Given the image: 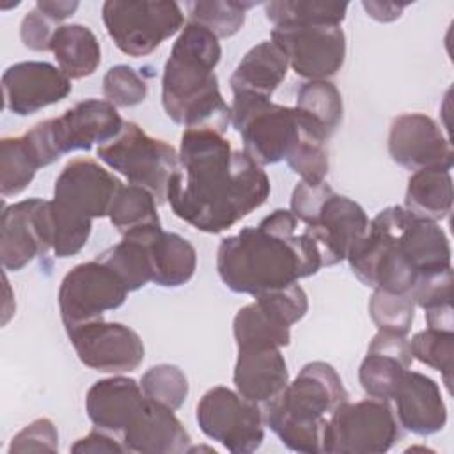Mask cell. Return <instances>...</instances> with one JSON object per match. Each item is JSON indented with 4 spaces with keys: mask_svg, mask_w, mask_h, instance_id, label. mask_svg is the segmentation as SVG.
Masks as SVG:
<instances>
[{
    "mask_svg": "<svg viewBox=\"0 0 454 454\" xmlns=\"http://www.w3.org/2000/svg\"><path fill=\"white\" fill-rule=\"evenodd\" d=\"M415 307L424 310L447 305L452 300V268L422 277L411 291Z\"/></svg>",
    "mask_w": 454,
    "mask_h": 454,
    "instance_id": "41",
    "label": "cell"
},
{
    "mask_svg": "<svg viewBox=\"0 0 454 454\" xmlns=\"http://www.w3.org/2000/svg\"><path fill=\"white\" fill-rule=\"evenodd\" d=\"M296 108L328 138L342 122V96L328 80H309L301 83L296 94Z\"/></svg>",
    "mask_w": 454,
    "mask_h": 454,
    "instance_id": "30",
    "label": "cell"
},
{
    "mask_svg": "<svg viewBox=\"0 0 454 454\" xmlns=\"http://www.w3.org/2000/svg\"><path fill=\"white\" fill-rule=\"evenodd\" d=\"M220 57L222 48L215 34L193 21L183 27L161 78V105L176 124L225 133L231 106L223 101L215 74Z\"/></svg>",
    "mask_w": 454,
    "mask_h": 454,
    "instance_id": "3",
    "label": "cell"
},
{
    "mask_svg": "<svg viewBox=\"0 0 454 454\" xmlns=\"http://www.w3.org/2000/svg\"><path fill=\"white\" fill-rule=\"evenodd\" d=\"M349 397L337 371L326 362H309L298 376L270 403L262 404L264 424L280 442L305 454L325 447L328 417Z\"/></svg>",
    "mask_w": 454,
    "mask_h": 454,
    "instance_id": "4",
    "label": "cell"
},
{
    "mask_svg": "<svg viewBox=\"0 0 454 454\" xmlns=\"http://www.w3.org/2000/svg\"><path fill=\"white\" fill-rule=\"evenodd\" d=\"M122 128L124 121L117 106L90 98L67 108L60 117L37 122L23 138L41 168L71 151H89L94 144L114 140Z\"/></svg>",
    "mask_w": 454,
    "mask_h": 454,
    "instance_id": "8",
    "label": "cell"
},
{
    "mask_svg": "<svg viewBox=\"0 0 454 454\" xmlns=\"http://www.w3.org/2000/svg\"><path fill=\"white\" fill-rule=\"evenodd\" d=\"M179 163L167 200L177 218L197 231L220 234L261 207L270 179L245 151L232 149L222 133L184 129Z\"/></svg>",
    "mask_w": 454,
    "mask_h": 454,
    "instance_id": "1",
    "label": "cell"
},
{
    "mask_svg": "<svg viewBox=\"0 0 454 454\" xmlns=\"http://www.w3.org/2000/svg\"><path fill=\"white\" fill-rule=\"evenodd\" d=\"M156 206L158 202L149 190L122 184L108 209V218L122 236L161 229Z\"/></svg>",
    "mask_w": 454,
    "mask_h": 454,
    "instance_id": "29",
    "label": "cell"
},
{
    "mask_svg": "<svg viewBox=\"0 0 454 454\" xmlns=\"http://www.w3.org/2000/svg\"><path fill=\"white\" fill-rule=\"evenodd\" d=\"M413 216L440 222L452 209V177L449 170L424 168L410 176L404 206Z\"/></svg>",
    "mask_w": 454,
    "mask_h": 454,
    "instance_id": "28",
    "label": "cell"
},
{
    "mask_svg": "<svg viewBox=\"0 0 454 454\" xmlns=\"http://www.w3.org/2000/svg\"><path fill=\"white\" fill-rule=\"evenodd\" d=\"M291 325L262 296H255L238 310L232 323V333L238 349L241 348H282L291 340Z\"/></svg>",
    "mask_w": 454,
    "mask_h": 454,
    "instance_id": "26",
    "label": "cell"
},
{
    "mask_svg": "<svg viewBox=\"0 0 454 454\" xmlns=\"http://www.w3.org/2000/svg\"><path fill=\"white\" fill-rule=\"evenodd\" d=\"M392 399L401 427L413 434L429 436L447 424V406L438 383L419 371L403 372Z\"/></svg>",
    "mask_w": 454,
    "mask_h": 454,
    "instance_id": "20",
    "label": "cell"
},
{
    "mask_svg": "<svg viewBox=\"0 0 454 454\" xmlns=\"http://www.w3.org/2000/svg\"><path fill=\"white\" fill-rule=\"evenodd\" d=\"M323 268L321 254L289 209H275L257 227L222 239L216 270L232 293L259 296L287 287Z\"/></svg>",
    "mask_w": 454,
    "mask_h": 454,
    "instance_id": "2",
    "label": "cell"
},
{
    "mask_svg": "<svg viewBox=\"0 0 454 454\" xmlns=\"http://www.w3.org/2000/svg\"><path fill=\"white\" fill-rule=\"evenodd\" d=\"M286 161L289 168L301 177V181L309 184L323 183L330 168L326 140L312 133L305 135Z\"/></svg>",
    "mask_w": 454,
    "mask_h": 454,
    "instance_id": "38",
    "label": "cell"
},
{
    "mask_svg": "<svg viewBox=\"0 0 454 454\" xmlns=\"http://www.w3.org/2000/svg\"><path fill=\"white\" fill-rule=\"evenodd\" d=\"M122 278L98 257L76 264L60 282L59 309L66 332L119 309L128 298Z\"/></svg>",
    "mask_w": 454,
    "mask_h": 454,
    "instance_id": "13",
    "label": "cell"
},
{
    "mask_svg": "<svg viewBox=\"0 0 454 454\" xmlns=\"http://www.w3.org/2000/svg\"><path fill=\"white\" fill-rule=\"evenodd\" d=\"M50 51L59 69L69 80H80L94 74L101 64V46L94 32L80 23L60 25L51 37Z\"/></svg>",
    "mask_w": 454,
    "mask_h": 454,
    "instance_id": "27",
    "label": "cell"
},
{
    "mask_svg": "<svg viewBox=\"0 0 454 454\" xmlns=\"http://www.w3.org/2000/svg\"><path fill=\"white\" fill-rule=\"evenodd\" d=\"M401 438L395 411L383 399L342 403L328 417L323 452L328 454H383Z\"/></svg>",
    "mask_w": 454,
    "mask_h": 454,
    "instance_id": "10",
    "label": "cell"
},
{
    "mask_svg": "<svg viewBox=\"0 0 454 454\" xmlns=\"http://www.w3.org/2000/svg\"><path fill=\"white\" fill-rule=\"evenodd\" d=\"M426 323H427V328L454 332L452 305L447 303V305H440V307L426 310Z\"/></svg>",
    "mask_w": 454,
    "mask_h": 454,
    "instance_id": "45",
    "label": "cell"
},
{
    "mask_svg": "<svg viewBox=\"0 0 454 454\" xmlns=\"http://www.w3.org/2000/svg\"><path fill=\"white\" fill-rule=\"evenodd\" d=\"M200 431L232 454H248L264 440V417L261 404L227 387L209 388L197 404Z\"/></svg>",
    "mask_w": 454,
    "mask_h": 454,
    "instance_id": "12",
    "label": "cell"
},
{
    "mask_svg": "<svg viewBox=\"0 0 454 454\" xmlns=\"http://www.w3.org/2000/svg\"><path fill=\"white\" fill-rule=\"evenodd\" d=\"M236 390L257 403L273 401L289 383V372L280 348H241L232 374Z\"/></svg>",
    "mask_w": 454,
    "mask_h": 454,
    "instance_id": "22",
    "label": "cell"
},
{
    "mask_svg": "<svg viewBox=\"0 0 454 454\" xmlns=\"http://www.w3.org/2000/svg\"><path fill=\"white\" fill-rule=\"evenodd\" d=\"M35 7H39L46 16L60 23L62 20L69 18L76 9L78 2H62V0H37Z\"/></svg>",
    "mask_w": 454,
    "mask_h": 454,
    "instance_id": "44",
    "label": "cell"
},
{
    "mask_svg": "<svg viewBox=\"0 0 454 454\" xmlns=\"http://www.w3.org/2000/svg\"><path fill=\"white\" fill-rule=\"evenodd\" d=\"M254 4L245 2H223V0H209V2H188L186 9L190 14V21L202 25L218 39L234 35L245 23V12Z\"/></svg>",
    "mask_w": 454,
    "mask_h": 454,
    "instance_id": "35",
    "label": "cell"
},
{
    "mask_svg": "<svg viewBox=\"0 0 454 454\" xmlns=\"http://www.w3.org/2000/svg\"><path fill=\"white\" fill-rule=\"evenodd\" d=\"M57 452L59 450V433L50 419H35L25 426L11 442L9 452Z\"/></svg>",
    "mask_w": 454,
    "mask_h": 454,
    "instance_id": "40",
    "label": "cell"
},
{
    "mask_svg": "<svg viewBox=\"0 0 454 454\" xmlns=\"http://www.w3.org/2000/svg\"><path fill=\"white\" fill-rule=\"evenodd\" d=\"M71 452H82V454H87V452H92V454L115 452V454H121V452H128V450H126V447L122 445L121 440L112 436V433H106V431L96 427L87 436H83L76 443H73Z\"/></svg>",
    "mask_w": 454,
    "mask_h": 454,
    "instance_id": "43",
    "label": "cell"
},
{
    "mask_svg": "<svg viewBox=\"0 0 454 454\" xmlns=\"http://www.w3.org/2000/svg\"><path fill=\"white\" fill-rule=\"evenodd\" d=\"M369 314L378 330L406 335L415 317V301L411 294H392L374 289L369 301Z\"/></svg>",
    "mask_w": 454,
    "mask_h": 454,
    "instance_id": "37",
    "label": "cell"
},
{
    "mask_svg": "<svg viewBox=\"0 0 454 454\" xmlns=\"http://www.w3.org/2000/svg\"><path fill=\"white\" fill-rule=\"evenodd\" d=\"M103 96L114 106H137L147 98V83L131 66L117 64L103 76Z\"/></svg>",
    "mask_w": 454,
    "mask_h": 454,
    "instance_id": "39",
    "label": "cell"
},
{
    "mask_svg": "<svg viewBox=\"0 0 454 454\" xmlns=\"http://www.w3.org/2000/svg\"><path fill=\"white\" fill-rule=\"evenodd\" d=\"M140 234L147 248L151 282L161 287H179L193 277L197 252L188 239L176 232H165L163 229Z\"/></svg>",
    "mask_w": 454,
    "mask_h": 454,
    "instance_id": "25",
    "label": "cell"
},
{
    "mask_svg": "<svg viewBox=\"0 0 454 454\" xmlns=\"http://www.w3.org/2000/svg\"><path fill=\"white\" fill-rule=\"evenodd\" d=\"M60 25L46 16L39 7L30 9L21 20L20 37L21 43L34 51H48L51 44V37Z\"/></svg>",
    "mask_w": 454,
    "mask_h": 454,
    "instance_id": "42",
    "label": "cell"
},
{
    "mask_svg": "<svg viewBox=\"0 0 454 454\" xmlns=\"http://www.w3.org/2000/svg\"><path fill=\"white\" fill-rule=\"evenodd\" d=\"M101 16L110 39L129 57L153 53L184 25V14L177 2L108 0L103 4Z\"/></svg>",
    "mask_w": 454,
    "mask_h": 454,
    "instance_id": "11",
    "label": "cell"
},
{
    "mask_svg": "<svg viewBox=\"0 0 454 454\" xmlns=\"http://www.w3.org/2000/svg\"><path fill=\"white\" fill-rule=\"evenodd\" d=\"M410 340L406 335L378 330L364 356L358 380L369 397L390 401L406 369L411 365Z\"/></svg>",
    "mask_w": 454,
    "mask_h": 454,
    "instance_id": "21",
    "label": "cell"
},
{
    "mask_svg": "<svg viewBox=\"0 0 454 454\" xmlns=\"http://www.w3.org/2000/svg\"><path fill=\"white\" fill-rule=\"evenodd\" d=\"M126 284L128 291H137L151 282V266L144 236L140 232L122 236V241L98 255Z\"/></svg>",
    "mask_w": 454,
    "mask_h": 454,
    "instance_id": "32",
    "label": "cell"
},
{
    "mask_svg": "<svg viewBox=\"0 0 454 454\" xmlns=\"http://www.w3.org/2000/svg\"><path fill=\"white\" fill-rule=\"evenodd\" d=\"M388 154L397 165L413 172L424 168L450 170L452 167L449 138L434 119L420 112L401 114L392 119Z\"/></svg>",
    "mask_w": 454,
    "mask_h": 454,
    "instance_id": "17",
    "label": "cell"
},
{
    "mask_svg": "<svg viewBox=\"0 0 454 454\" xmlns=\"http://www.w3.org/2000/svg\"><path fill=\"white\" fill-rule=\"evenodd\" d=\"M98 158L122 174L129 184L149 190L158 204L167 200L168 183L179 163L177 153L168 142L147 135L131 121L124 122L114 140L98 147Z\"/></svg>",
    "mask_w": 454,
    "mask_h": 454,
    "instance_id": "9",
    "label": "cell"
},
{
    "mask_svg": "<svg viewBox=\"0 0 454 454\" xmlns=\"http://www.w3.org/2000/svg\"><path fill=\"white\" fill-rule=\"evenodd\" d=\"M122 183L90 158L66 163L53 188V254L59 259L76 255L87 243L92 220L108 216Z\"/></svg>",
    "mask_w": 454,
    "mask_h": 454,
    "instance_id": "5",
    "label": "cell"
},
{
    "mask_svg": "<svg viewBox=\"0 0 454 454\" xmlns=\"http://www.w3.org/2000/svg\"><path fill=\"white\" fill-rule=\"evenodd\" d=\"M121 442L128 452L179 454L188 450L190 434L174 410L145 397L122 429Z\"/></svg>",
    "mask_w": 454,
    "mask_h": 454,
    "instance_id": "19",
    "label": "cell"
},
{
    "mask_svg": "<svg viewBox=\"0 0 454 454\" xmlns=\"http://www.w3.org/2000/svg\"><path fill=\"white\" fill-rule=\"evenodd\" d=\"M348 2L326 0H275L264 4V12L273 27L284 25H340L346 18Z\"/></svg>",
    "mask_w": 454,
    "mask_h": 454,
    "instance_id": "31",
    "label": "cell"
},
{
    "mask_svg": "<svg viewBox=\"0 0 454 454\" xmlns=\"http://www.w3.org/2000/svg\"><path fill=\"white\" fill-rule=\"evenodd\" d=\"M53 250L50 200L39 197L4 206L0 218V259L4 270L20 271Z\"/></svg>",
    "mask_w": 454,
    "mask_h": 454,
    "instance_id": "15",
    "label": "cell"
},
{
    "mask_svg": "<svg viewBox=\"0 0 454 454\" xmlns=\"http://www.w3.org/2000/svg\"><path fill=\"white\" fill-rule=\"evenodd\" d=\"M289 64L282 50L271 41H261L250 48L236 66L229 85L232 96H257L271 99L284 82Z\"/></svg>",
    "mask_w": 454,
    "mask_h": 454,
    "instance_id": "24",
    "label": "cell"
},
{
    "mask_svg": "<svg viewBox=\"0 0 454 454\" xmlns=\"http://www.w3.org/2000/svg\"><path fill=\"white\" fill-rule=\"evenodd\" d=\"M231 124L241 135L243 151L261 167L286 160L305 135L328 140L296 106L277 105L257 96H234Z\"/></svg>",
    "mask_w": 454,
    "mask_h": 454,
    "instance_id": "7",
    "label": "cell"
},
{
    "mask_svg": "<svg viewBox=\"0 0 454 454\" xmlns=\"http://www.w3.org/2000/svg\"><path fill=\"white\" fill-rule=\"evenodd\" d=\"M39 165L23 135L4 137L0 142V192L4 197L21 193L35 177Z\"/></svg>",
    "mask_w": 454,
    "mask_h": 454,
    "instance_id": "33",
    "label": "cell"
},
{
    "mask_svg": "<svg viewBox=\"0 0 454 454\" xmlns=\"http://www.w3.org/2000/svg\"><path fill=\"white\" fill-rule=\"evenodd\" d=\"M271 41L286 55L289 67L307 80L333 76L346 59V35L340 25L273 27Z\"/></svg>",
    "mask_w": 454,
    "mask_h": 454,
    "instance_id": "14",
    "label": "cell"
},
{
    "mask_svg": "<svg viewBox=\"0 0 454 454\" xmlns=\"http://www.w3.org/2000/svg\"><path fill=\"white\" fill-rule=\"evenodd\" d=\"M411 356L420 364L429 365L443 376L447 390L452 388V358H454V332L426 328L417 332L410 340Z\"/></svg>",
    "mask_w": 454,
    "mask_h": 454,
    "instance_id": "34",
    "label": "cell"
},
{
    "mask_svg": "<svg viewBox=\"0 0 454 454\" xmlns=\"http://www.w3.org/2000/svg\"><path fill=\"white\" fill-rule=\"evenodd\" d=\"M145 401L140 383L133 378L112 376L96 381L85 395V410L90 422L106 433L119 434Z\"/></svg>",
    "mask_w": 454,
    "mask_h": 454,
    "instance_id": "23",
    "label": "cell"
},
{
    "mask_svg": "<svg viewBox=\"0 0 454 454\" xmlns=\"http://www.w3.org/2000/svg\"><path fill=\"white\" fill-rule=\"evenodd\" d=\"M289 211L317 245L323 266L344 261L369 227L364 207L349 197L335 193L326 181L319 184L300 181L293 190Z\"/></svg>",
    "mask_w": 454,
    "mask_h": 454,
    "instance_id": "6",
    "label": "cell"
},
{
    "mask_svg": "<svg viewBox=\"0 0 454 454\" xmlns=\"http://www.w3.org/2000/svg\"><path fill=\"white\" fill-rule=\"evenodd\" d=\"M67 337L80 362L99 372L135 371L145 355L138 333L122 323L96 319L69 330Z\"/></svg>",
    "mask_w": 454,
    "mask_h": 454,
    "instance_id": "16",
    "label": "cell"
},
{
    "mask_svg": "<svg viewBox=\"0 0 454 454\" xmlns=\"http://www.w3.org/2000/svg\"><path fill=\"white\" fill-rule=\"evenodd\" d=\"M145 397L170 410H179L188 395L186 374L172 364H158L147 369L140 380Z\"/></svg>",
    "mask_w": 454,
    "mask_h": 454,
    "instance_id": "36",
    "label": "cell"
},
{
    "mask_svg": "<svg viewBox=\"0 0 454 454\" xmlns=\"http://www.w3.org/2000/svg\"><path fill=\"white\" fill-rule=\"evenodd\" d=\"M71 80L53 64L28 60L9 66L2 74L5 110L30 115L71 94Z\"/></svg>",
    "mask_w": 454,
    "mask_h": 454,
    "instance_id": "18",
    "label": "cell"
}]
</instances>
